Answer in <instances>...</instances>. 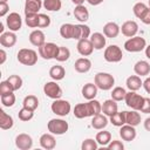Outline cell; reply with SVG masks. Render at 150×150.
<instances>
[{
	"instance_id": "obj_1",
	"label": "cell",
	"mask_w": 150,
	"mask_h": 150,
	"mask_svg": "<svg viewBox=\"0 0 150 150\" xmlns=\"http://www.w3.org/2000/svg\"><path fill=\"white\" fill-rule=\"evenodd\" d=\"M94 83L101 90H110L112 88V86L115 84V79H114V76L111 74L101 71V73H97L95 75Z\"/></svg>"
},
{
	"instance_id": "obj_2",
	"label": "cell",
	"mask_w": 150,
	"mask_h": 150,
	"mask_svg": "<svg viewBox=\"0 0 150 150\" xmlns=\"http://www.w3.org/2000/svg\"><path fill=\"white\" fill-rule=\"evenodd\" d=\"M16 59L25 66H34L38 62V53L34 49L21 48L16 54Z\"/></svg>"
},
{
	"instance_id": "obj_3",
	"label": "cell",
	"mask_w": 150,
	"mask_h": 150,
	"mask_svg": "<svg viewBox=\"0 0 150 150\" xmlns=\"http://www.w3.org/2000/svg\"><path fill=\"white\" fill-rule=\"evenodd\" d=\"M146 47V41L144 38L142 36H132L130 39H128L124 42V49L129 53H138L142 52L143 49H145Z\"/></svg>"
},
{
	"instance_id": "obj_4",
	"label": "cell",
	"mask_w": 150,
	"mask_h": 150,
	"mask_svg": "<svg viewBox=\"0 0 150 150\" xmlns=\"http://www.w3.org/2000/svg\"><path fill=\"white\" fill-rule=\"evenodd\" d=\"M144 98H145V97L141 96V95L137 94L136 91L129 90V91H127V95H125L124 101H125V104H127L129 108H131L132 110L139 111V110L142 109L143 104H144Z\"/></svg>"
},
{
	"instance_id": "obj_5",
	"label": "cell",
	"mask_w": 150,
	"mask_h": 150,
	"mask_svg": "<svg viewBox=\"0 0 150 150\" xmlns=\"http://www.w3.org/2000/svg\"><path fill=\"white\" fill-rule=\"evenodd\" d=\"M47 129L49 132L54 135H63L68 131L69 125L68 122H66L62 118H52L47 124Z\"/></svg>"
},
{
	"instance_id": "obj_6",
	"label": "cell",
	"mask_w": 150,
	"mask_h": 150,
	"mask_svg": "<svg viewBox=\"0 0 150 150\" xmlns=\"http://www.w3.org/2000/svg\"><path fill=\"white\" fill-rule=\"evenodd\" d=\"M103 57H104V60L107 62H110V63L120 62L122 60V57H123L122 49L116 45H110L104 49Z\"/></svg>"
},
{
	"instance_id": "obj_7",
	"label": "cell",
	"mask_w": 150,
	"mask_h": 150,
	"mask_svg": "<svg viewBox=\"0 0 150 150\" xmlns=\"http://www.w3.org/2000/svg\"><path fill=\"white\" fill-rule=\"evenodd\" d=\"M50 109H52V111L55 115L61 116V117H64V116H67L70 112L71 105H70V103L67 100L57 98V100H54V102L50 105Z\"/></svg>"
},
{
	"instance_id": "obj_8",
	"label": "cell",
	"mask_w": 150,
	"mask_h": 150,
	"mask_svg": "<svg viewBox=\"0 0 150 150\" xmlns=\"http://www.w3.org/2000/svg\"><path fill=\"white\" fill-rule=\"evenodd\" d=\"M59 50V46H56L54 42H46L41 47H39V55L45 60L55 59Z\"/></svg>"
},
{
	"instance_id": "obj_9",
	"label": "cell",
	"mask_w": 150,
	"mask_h": 150,
	"mask_svg": "<svg viewBox=\"0 0 150 150\" xmlns=\"http://www.w3.org/2000/svg\"><path fill=\"white\" fill-rule=\"evenodd\" d=\"M43 93H45V95L47 97H49L52 100H57V98H61V96H62L61 87L56 82H54V81H49V82L45 83Z\"/></svg>"
},
{
	"instance_id": "obj_10",
	"label": "cell",
	"mask_w": 150,
	"mask_h": 150,
	"mask_svg": "<svg viewBox=\"0 0 150 150\" xmlns=\"http://www.w3.org/2000/svg\"><path fill=\"white\" fill-rule=\"evenodd\" d=\"M6 25L9 28V30H12V32L20 30L21 26H22V19H21L20 14L16 13V12L9 13L7 15V18H6Z\"/></svg>"
},
{
	"instance_id": "obj_11",
	"label": "cell",
	"mask_w": 150,
	"mask_h": 150,
	"mask_svg": "<svg viewBox=\"0 0 150 150\" xmlns=\"http://www.w3.org/2000/svg\"><path fill=\"white\" fill-rule=\"evenodd\" d=\"M15 146L20 150H29L33 146V138L28 134H19L15 137Z\"/></svg>"
},
{
	"instance_id": "obj_12",
	"label": "cell",
	"mask_w": 150,
	"mask_h": 150,
	"mask_svg": "<svg viewBox=\"0 0 150 150\" xmlns=\"http://www.w3.org/2000/svg\"><path fill=\"white\" fill-rule=\"evenodd\" d=\"M136 129L135 127L130 125V124H123L122 127H120V136L123 141L125 142H131L136 138Z\"/></svg>"
},
{
	"instance_id": "obj_13",
	"label": "cell",
	"mask_w": 150,
	"mask_h": 150,
	"mask_svg": "<svg viewBox=\"0 0 150 150\" xmlns=\"http://www.w3.org/2000/svg\"><path fill=\"white\" fill-rule=\"evenodd\" d=\"M121 32H122V34H123L124 36H127V38H132V36H135V35L137 34V32H138V25H137V22L134 21V20H128V21H125V22L122 25Z\"/></svg>"
},
{
	"instance_id": "obj_14",
	"label": "cell",
	"mask_w": 150,
	"mask_h": 150,
	"mask_svg": "<svg viewBox=\"0 0 150 150\" xmlns=\"http://www.w3.org/2000/svg\"><path fill=\"white\" fill-rule=\"evenodd\" d=\"M76 48H77L79 54L82 55V56H89L94 52V46H93V43H91V41L89 39L79 40Z\"/></svg>"
},
{
	"instance_id": "obj_15",
	"label": "cell",
	"mask_w": 150,
	"mask_h": 150,
	"mask_svg": "<svg viewBox=\"0 0 150 150\" xmlns=\"http://www.w3.org/2000/svg\"><path fill=\"white\" fill-rule=\"evenodd\" d=\"M39 142H40L41 148H43L46 150H53L56 146V139L54 137V134H52V132H49V134H47V132L46 134H42L40 136Z\"/></svg>"
},
{
	"instance_id": "obj_16",
	"label": "cell",
	"mask_w": 150,
	"mask_h": 150,
	"mask_svg": "<svg viewBox=\"0 0 150 150\" xmlns=\"http://www.w3.org/2000/svg\"><path fill=\"white\" fill-rule=\"evenodd\" d=\"M16 35L14 32L9 30V32H5L2 34H0V45L2 47L6 48H12L15 43H16Z\"/></svg>"
},
{
	"instance_id": "obj_17",
	"label": "cell",
	"mask_w": 150,
	"mask_h": 150,
	"mask_svg": "<svg viewBox=\"0 0 150 150\" xmlns=\"http://www.w3.org/2000/svg\"><path fill=\"white\" fill-rule=\"evenodd\" d=\"M28 39H29V42H30L33 46L38 47V48L46 43V36H45V33H43L42 30H40V29H35V30H33V32L29 34Z\"/></svg>"
},
{
	"instance_id": "obj_18",
	"label": "cell",
	"mask_w": 150,
	"mask_h": 150,
	"mask_svg": "<svg viewBox=\"0 0 150 150\" xmlns=\"http://www.w3.org/2000/svg\"><path fill=\"white\" fill-rule=\"evenodd\" d=\"M74 68L77 73H81V74L88 73L91 69V61L88 57H80L75 61Z\"/></svg>"
},
{
	"instance_id": "obj_19",
	"label": "cell",
	"mask_w": 150,
	"mask_h": 150,
	"mask_svg": "<svg viewBox=\"0 0 150 150\" xmlns=\"http://www.w3.org/2000/svg\"><path fill=\"white\" fill-rule=\"evenodd\" d=\"M43 6L42 0H26L25 1V14H38Z\"/></svg>"
},
{
	"instance_id": "obj_20",
	"label": "cell",
	"mask_w": 150,
	"mask_h": 150,
	"mask_svg": "<svg viewBox=\"0 0 150 150\" xmlns=\"http://www.w3.org/2000/svg\"><path fill=\"white\" fill-rule=\"evenodd\" d=\"M121 32V27L116 23V22H107L104 26H103V34L107 36V38H110V39H114L116 38Z\"/></svg>"
},
{
	"instance_id": "obj_21",
	"label": "cell",
	"mask_w": 150,
	"mask_h": 150,
	"mask_svg": "<svg viewBox=\"0 0 150 150\" xmlns=\"http://www.w3.org/2000/svg\"><path fill=\"white\" fill-rule=\"evenodd\" d=\"M134 71L138 76H146L150 74V63L144 60H139L134 64Z\"/></svg>"
},
{
	"instance_id": "obj_22",
	"label": "cell",
	"mask_w": 150,
	"mask_h": 150,
	"mask_svg": "<svg viewBox=\"0 0 150 150\" xmlns=\"http://www.w3.org/2000/svg\"><path fill=\"white\" fill-rule=\"evenodd\" d=\"M90 28L89 26L84 25V23H79L75 25V35L74 39L75 40H82V39H88L90 36Z\"/></svg>"
},
{
	"instance_id": "obj_23",
	"label": "cell",
	"mask_w": 150,
	"mask_h": 150,
	"mask_svg": "<svg viewBox=\"0 0 150 150\" xmlns=\"http://www.w3.org/2000/svg\"><path fill=\"white\" fill-rule=\"evenodd\" d=\"M97 86L95 83H86L83 87H82V96L86 98V100H94L97 95Z\"/></svg>"
},
{
	"instance_id": "obj_24",
	"label": "cell",
	"mask_w": 150,
	"mask_h": 150,
	"mask_svg": "<svg viewBox=\"0 0 150 150\" xmlns=\"http://www.w3.org/2000/svg\"><path fill=\"white\" fill-rule=\"evenodd\" d=\"M117 111H118V105H117V103H116L115 100L110 98V100H105L103 102V104H102V112L105 116H109L110 117L111 115H114Z\"/></svg>"
},
{
	"instance_id": "obj_25",
	"label": "cell",
	"mask_w": 150,
	"mask_h": 150,
	"mask_svg": "<svg viewBox=\"0 0 150 150\" xmlns=\"http://www.w3.org/2000/svg\"><path fill=\"white\" fill-rule=\"evenodd\" d=\"M89 40L91 41V43L94 46V49H96V50H101L105 46V35L102 34V33H98V32L93 33L90 35Z\"/></svg>"
},
{
	"instance_id": "obj_26",
	"label": "cell",
	"mask_w": 150,
	"mask_h": 150,
	"mask_svg": "<svg viewBox=\"0 0 150 150\" xmlns=\"http://www.w3.org/2000/svg\"><path fill=\"white\" fill-rule=\"evenodd\" d=\"M108 118L104 114H97L95 116H93L91 120V127L96 130H103L107 125H108Z\"/></svg>"
},
{
	"instance_id": "obj_27",
	"label": "cell",
	"mask_w": 150,
	"mask_h": 150,
	"mask_svg": "<svg viewBox=\"0 0 150 150\" xmlns=\"http://www.w3.org/2000/svg\"><path fill=\"white\" fill-rule=\"evenodd\" d=\"M73 14H74L75 19H77L81 23H84V22L88 21V19H89V12H88L87 7L83 6V5H77V6H75V9H74Z\"/></svg>"
},
{
	"instance_id": "obj_28",
	"label": "cell",
	"mask_w": 150,
	"mask_h": 150,
	"mask_svg": "<svg viewBox=\"0 0 150 150\" xmlns=\"http://www.w3.org/2000/svg\"><path fill=\"white\" fill-rule=\"evenodd\" d=\"M125 84H127V88L131 91H137L142 86H143V82L141 80V76L138 75H131L125 81Z\"/></svg>"
},
{
	"instance_id": "obj_29",
	"label": "cell",
	"mask_w": 150,
	"mask_h": 150,
	"mask_svg": "<svg viewBox=\"0 0 150 150\" xmlns=\"http://www.w3.org/2000/svg\"><path fill=\"white\" fill-rule=\"evenodd\" d=\"M87 110H88V115L89 117H93L97 114L102 112V104L97 101V100H89L87 103Z\"/></svg>"
},
{
	"instance_id": "obj_30",
	"label": "cell",
	"mask_w": 150,
	"mask_h": 150,
	"mask_svg": "<svg viewBox=\"0 0 150 150\" xmlns=\"http://www.w3.org/2000/svg\"><path fill=\"white\" fill-rule=\"evenodd\" d=\"M14 125L13 117L8 114H6L2 109L0 110V128L2 130H8Z\"/></svg>"
},
{
	"instance_id": "obj_31",
	"label": "cell",
	"mask_w": 150,
	"mask_h": 150,
	"mask_svg": "<svg viewBox=\"0 0 150 150\" xmlns=\"http://www.w3.org/2000/svg\"><path fill=\"white\" fill-rule=\"evenodd\" d=\"M60 35L63 39H74L75 35V25L73 23H63L60 27Z\"/></svg>"
},
{
	"instance_id": "obj_32",
	"label": "cell",
	"mask_w": 150,
	"mask_h": 150,
	"mask_svg": "<svg viewBox=\"0 0 150 150\" xmlns=\"http://www.w3.org/2000/svg\"><path fill=\"white\" fill-rule=\"evenodd\" d=\"M125 123L130 124L132 127H137L141 123V115L137 112V110L125 111Z\"/></svg>"
},
{
	"instance_id": "obj_33",
	"label": "cell",
	"mask_w": 150,
	"mask_h": 150,
	"mask_svg": "<svg viewBox=\"0 0 150 150\" xmlns=\"http://www.w3.org/2000/svg\"><path fill=\"white\" fill-rule=\"evenodd\" d=\"M66 75V70L62 66H53L50 69H49V76L54 80V81H60V80H63Z\"/></svg>"
},
{
	"instance_id": "obj_34",
	"label": "cell",
	"mask_w": 150,
	"mask_h": 150,
	"mask_svg": "<svg viewBox=\"0 0 150 150\" xmlns=\"http://www.w3.org/2000/svg\"><path fill=\"white\" fill-rule=\"evenodd\" d=\"M96 142L98 143V145H102V146H107L110 142H111V134L109 131H98L96 134V137H95Z\"/></svg>"
},
{
	"instance_id": "obj_35",
	"label": "cell",
	"mask_w": 150,
	"mask_h": 150,
	"mask_svg": "<svg viewBox=\"0 0 150 150\" xmlns=\"http://www.w3.org/2000/svg\"><path fill=\"white\" fill-rule=\"evenodd\" d=\"M109 121L115 127H122L125 124V111H117L109 117Z\"/></svg>"
},
{
	"instance_id": "obj_36",
	"label": "cell",
	"mask_w": 150,
	"mask_h": 150,
	"mask_svg": "<svg viewBox=\"0 0 150 150\" xmlns=\"http://www.w3.org/2000/svg\"><path fill=\"white\" fill-rule=\"evenodd\" d=\"M22 107L28 108L30 110H35L39 107V100L35 95H27L22 101Z\"/></svg>"
},
{
	"instance_id": "obj_37",
	"label": "cell",
	"mask_w": 150,
	"mask_h": 150,
	"mask_svg": "<svg viewBox=\"0 0 150 150\" xmlns=\"http://www.w3.org/2000/svg\"><path fill=\"white\" fill-rule=\"evenodd\" d=\"M74 116L76 118H86L89 117L88 110H87V104L86 103H79L74 107Z\"/></svg>"
},
{
	"instance_id": "obj_38",
	"label": "cell",
	"mask_w": 150,
	"mask_h": 150,
	"mask_svg": "<svg viewBox=\"0 0 150 150\" xmlns=\"http://www.w3.org/2000/svg\"><path fill=\"white\" fill-rule=\"evenodd\" d=\"M43 7L47 11L50 12H57L62 7V1L61 0H43Z\"/></svg>"
},
{
	"instance_id": "obj_39",
	"label": "cell",
	"mask_w": 150,
	"mask_h": 150,
	"mask_svg": "<svg viewBox=\"0 0 150 150\" xmlns=\"http://www.w3.org/2000/svg\"><path fill=\"white\" fill-rule=\"evenodd\" d=\"M18 117H19V120L22 121V122H28V121H30V120L34 117V110H30V109H28V108L22 107V108L19 110V112H18Z\"/></svg>"
},
{
	"instance_id": "obj_40",
	"label": "cell",
	"mask_w": 150,
	"mask_h": 150,
	"mask_svg": "<svg viewBox=\"0 0 150 150\" xmlns=\"http://www.w3.org/2000/svg\"><path fill=\"white\" fill-rule=\"evenodd\" d=\"M69 57H70V50H69L67 47L60 46V47H59V50H57V54H56V56H55V60L59 61V62H64V61H67Z\"/></svg>"
},
{
	"instance_id": "obj_41",
	"label": "cell",
	"mask_w": 150,
	"mask_h": 150,
	"mask_svg": "<svg viewBox=\"0 0 150 150\" xmlns=\"http://www.w3.org/2000/svg\"><path fill=\"white\" fill-rule=\"evenodd\" d=\"M125 95H127V91L123 87H115L111 91V98L115 100L116 102L123 101L125 98Z\"/></svg>"
},
{
	"instance_id": "obj_42",
	"label": "cell",
	"mask_w": 150,
	"mask_h": 150,
	"mask_svg": "<svg viewBox=\"0 0 150 150\" xmlns=\"http://www.w3.org/2000/svg\"><path fill=\"white\" fill-rule=\"evenodd\" d=\"M148 8H149V7H148V6H146L144 2H142V1H139V2H136V4L134 5V7H132V12H134V15H135L136 18L141 19Z\"/></svg>"
},
{
	"instance_id": "obj_43",
	"label": "cell",
	"mask_w": 150,
	"mask_h": 150,
	"mask_svg": "<svg viewBox=\"0 0 150 150\" xmlns=\"http://www.w3.org/2000/svg\"><path fill=\"white\" fill-rule=\"evenodd\" d=\"M25 22L30 28L38 27V25H39V13L38 14H25Z\"/></svg>"
},
{
	"instance_id": "obj_44",
	"label": "cell",
	"mask_w": 150,
	"mask_h": 150,
	"mask_svg": "<svg viewBox=\"0 0 150 150\" xmlns=\"http://www.w3.org/2000/svg\"><path fill=\"white\" fill-rule=\"evenodd\" d=\"M7 81L9 82V84L12 86L13 90L16 91L22 87V79L19 75H9V77L7 79Z\"/></svg>"
},
{
	"instance_id": "obj_45",
	"label": "cell",
	"mask_w": 150,
	"mask_h": 150,
	"mask_svg": "<svg viewBox=\"0 0 150 150\" xmlns=\"http://www.w3.org/2000/svg\"><path fill=\"white\" fill-rule=\"evenodd\" d=\"M0 100H1V103L4 107H13L14 103H15V95L13 93H9V94H5V95H1L0 96Z\"/></svg>"
},
{
	"instance_id": "obj_46",
	"label": "cell",
	"mask_w": 150,
	"mask_h": 150,
	"mask_svg": "<svg viewBox=\"0 0 150 150\" xmlns=\"http://www.w3.org/2000/svg\"><path fill=\"white\" fill-rule=\"evenodd\" d=\"M97 146H98V143L94 138H87L81 144V149L82 150H96Z\"/></svg>"
},
{
	"instance_id": "obj_47",
	"label": "cell",
	"mask_w": 150,
	"mask_h": 150,
	"mask_svg": "<svg viewBox=\"0 0 150 150\" xmlns=\"http://www.w3.org/2000/svg\"><path fill=\"white\" fill-rule=\"evenodd\" d=\"M50 25V18L47 14L39 13V25L38 28H46Z\"/></svg>"
},
{
	"instance_id": "obj_48",
	"label": "cell",
	"mask_w": 150,
	"mask_h": 150,
	"mask_svg": "<svg viewBox=\"0 0 150 150\" xmlns=\"http://www.w3.org/2000/svg\"><path fill=\"white\" fill-rule=\"evenodd\" d=\"M13 91H14V90H13L12 86L9 84V82H8L7 80L0 82V96H1V95H5V94L13 93Z\"/></svg>"
},
{
	"instance_id": "obj_49",
	"label": "cell",
	"mask_w": 150,
	"mask_h": 150,
	"mask_svg": "<svg viewBox=\"0 0 150 150\" xmlns=\"http://www.w3.org/2000/svg\"><path fill=\"white\" fill-rule=\"evenodd\" d=\"M107 148H108L109 150H123V149H124V145H123V143H122L121 141L114 139V141H111V142L107 145Z\"/></svg>"
},
{
	"instance_id": "obj_50",
	"label": "cell",
	"mask_w": 150,
	"mask_h": 150,
	"mask_svg": "<svg viewBox=\"0 0 150 150\" xmlns=\"http://www.w3.org/2000/svg\"><path fill=\"white\" fill-rule=\"evenodd\" d=\"M9 12V6L7 1H0V16H5Z\"/></svg>"
},
{
	"instance_id": "obj_51",
	"label": "cell",
	"mask_w": 150,
	"mask_h": 150,
	"mask_svg": "<svg viewBox=\"0 0 150 150\" xmlns=\"http://www.w3.org/2000/svg\"><path fill=\"white\" fill-rule=\"evenodd\" d=\"M139 111L143 112V114H150V97L144 98V104H143V107Z\"/></svg>"
},
{
	"instance_id": "obj_52",
	"label": "cell",
	"mask_w": 150,
	"mask_h": 150,
	"mask_svg": "<svg viewBox=\"0 0 150 150\" xmlns=\"http://www.w3.org/2000/svg\"><path fill=\"white\" fill-rule=\"evenodd\" d=\"M141 21L145 25H150V7L145 11V13L143 14V16L141 18Z\"/></svg>"
},
{
	"instance_id": "obj_53",
	"label": "cell",
	"mask_w": 150,
	"mask_h": 150,
	"mask_svg": "<svg viewBox=\"0 0 150 150\" xmlns=\"http://www.w3.org/2000/svg\"><path fill=\"white\" fill-rule=\"evenodd\" d=\"M143 88L145 89V91L149 94L150 93V77H146L144 81H143Z\"/></svg>"
},
{
	"instance_id": "obj_54",
	"label": "cell",
	"mask_w": 150,
	"mask_h": 150,
	"mask_svg": "<svg viewBox=\"0 0 150 150\" xmlns=\"http://www.w3.org/2000/svg\"><path fill=\"white\" fill-rule=\"evenodd\" d=\"M6 59H7L6 52H5L4 49H0V64H4L5 61H6Z\"/></svg>"
},
{
	"instance_id": "obj_55",
	"label": "cell",
	"mask_w": 150,
	"mask_h": 150,
	"mask_svg": "<svg viewBox=\"0 0 150 150\" xmlns=\"http://www.w3.org/2000/svg\"><path fill=\"white\" fill-rule=\"evenodd\" d=\"M89 5H91V6H97V5H100V4H102L104 0H86Z\"/></svg>"
},
{
	"instance_id": "obj_56",
	"label": "cell",
	"mask_w": 150,
	"mask_h": 150,
	"mask_svg": "<svg viewBox=\"0 0 150 150\" xmlns=\"http://www.w3.org/2000/svg\"><path fill=\"white\" fill-rule=\"evenodd\" d=\"M143 124H144V129H145L146 131H149V132H150V117L145 118Z\"/></svg>"
},
{
	"instance_id": "obj_57",
	"label": "cell",
	"mask_w": 150,
	"mask_h": 150,
	"mask_svg": "<svg viewBox=\"0 0 150 150\" xmlns=\"http://www.w3.org/2000/svg\"><path fill=\"white\" fill-rule=\"evenodd\" d=\"M144 50H145V56H146L148 59H150V45H149V46H146Z\"/></svg>"
},
{
	"instance_id": "obj_58",
	"label": "cell",
	"mask_w": 150,
	"mask_h": 150,
	"mask_svg": "<svg viewBox=\"0 0 150 150\" xmlns=\"http://www.w3.org/2000/svg\"><path fill=\"white\" fill-rule=\"evenodd\" d=\"M84 1H86V0H71V2H73L75 6H77V5H83Z\"/></svg>"
},
{
	"instance_id": "obj_59",
	"label": "cell",
	"mask_w": 150,
	"mask_h": 150,
	"mask_svg": "<svg viewBox=\"0 0 150 150\" xmlns=\"http://www.w3.org/2000/svg\"><path fill=\"white\" fill-rule=\"evenodd\" d=\"M2 33H5L4 32V23H0V34H2Z\"/></svg>"
},
{
	"instance_id": "obj_60",
	"label": "cell",
	"mask_w": 150,
	"mask_h": 150,
	"mask_svg": "<svg viewBox=\"0 0 150 150\" xmlns=\"http://www.w3.org/2000/svg\"><path fill=\"white\" fill-rule=\"evenodd\" d=\"M148 2H149V7H150V0H148Z\"/></svg>"
},
{
	"instance_id": "obj_61",
	"label": "cell",
	"mask_w": 150,
	"mask_h": 150,
	"mask_svg": "<svg viewBox=\"0 0 150 150\" xmlns=\"http://www.w3.org/2000/svg\"><path fill=\"white\" fill-rule=\"evenodd\" d=\"M0 1H7V0H0Z\"/></svg>"
},
{
	"instance_id": "obj_62",
	"label": "cell",
	"mask_w": 150,
	"mask_h": 150,
	"mask_svg": "<svg viewBox=\"0 0 150 150\" xmlns=\"http://www.w3.org/2000/svg\"><path fill=\"white\" fill-rule=\"evenodd\" d=\"M149 94H150V93H149Z\"/></svg>"
}]
</instances>
